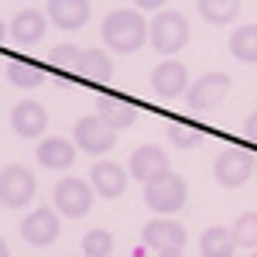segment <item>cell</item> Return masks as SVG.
I'll use <instances>...</instances> for the list:
<instances>
[{
	"mask_svg": "<svg viewBox=\"0 0 257 257\" xmlns=\"http://www.w3.org/2000/svg\"><path fill=\"white\" fill-rule=\"evenodd\" d=\"M151 89L165 99L185 93V89H189V72H185V65L175 62V59H165L161 65H155V72H151Z\"/></svg>",
	"mask_w": 257,
	"mask_h": 257,
	"instance_id": "10",
	"label": "cell"
},
{
	"mask_svg": "<svg viewBox=\"0 0 257 257\" xmlns=\"http://www.w3.org/2000/svg\"><path fill=\"white\" fill-rule=\"evenodd\" d=\"M110 250H113L110 230H89V233L82 237V254L86 257H110Z\"/></svg>",
	"mask_w": 257,
	"mask_h": 257,
	"instance_id": "25",
	"label": "cell"
},
{
	"mask_svg": "<svg viewBox=\"0 0 257 257\" xmlns=\"http://www.w3.org/2000/svg\"><path fill=\"white\" fill-rule=\"evenodd\" d=\"M11 127H14L18 138H38V134H45V127H48V113H45V106L35 103V99H21L18 106L11 110Z\"/></svg>",
	"mask_w": 257,
	"mask_h": 257,
	"instance_id": "12",
	"label": "cell"
},
{
	"mask_svg": "<svg viewBox=\"0 0 257 257\" xmlns=\"http://www.w3.org/2000/svg\"><path fill=\"white\" fill-rule=\"evenodd\" d=\"M213 175H216V182L223 189H240L247 178L254 175V158L247 151H240V148H226L216 158V165H213Z\"/></svg>",
	"mask_w": 257,
	"mask_h": 257,
	"instance_id": "8",
	"label": "cell"
},
{
	"mask_svg": "<svg viewBox=\"0 0 257 257\" xmlns=\"http://www.w3.org/2000/svg\"><path fill=\"white\" fill-rule=\"evenodd\" d=\"M148 38H151V45L158 48L161 55H175L178 48H185V41H189V21L182 18L178 11H158L151 18Z\"/></svg>",
	"mask_w": 257,
	"mask_h": 257,
	"instance_id": "3",
	"label": "cell"
},
{
	"mask_svg": "<svg viewBox=\"0 0 257 257\" xmlns=\"http://www.w3.org/2000/svg\"><path fill=\"white\" fill-rule=\"evenodd\" d=\"M72 144L86 151V155H106L117 144V131L106 123L103 117H82L72 131Z\"/></svg>",
	"mask_w": 257,
	"mask_h": 257,
	"instance_id": "7",
	"label": "cell"
},
{
	"mask_svg": "<svg viewBox=\"0 0 257 257\" xmlns=\"http://www.w3.org/2000/svg\"><path fill=\"white\" fill-rule=\"evenodd\" d=\"M7 79L18 89H38L41 82H45V72H41L38 65H28V62H11L7 65Z\"/></svg>",
	"mask_w": 257,
	"mask_h": 257,
	"instance_id": "23",
	"label": "cell"
},
{
	"mask_svg": "<svg viewBox=\"0 0 257 257\" xmlns=\"http://www.w3.org/2000/svg\"><path fill=\"white\" fill-rule=\"evenodd\" d=\"M96 117H103L113 131H123V127H131L138 120V110H134V103H127V99H120V96H99Z\"/></svg>",
	"mask_w": 257,
	"mask_h": 257,
	"instance_id": "18",
	"label": "cell"
},
{
	"mask_svg": "<svg viewBox=\"0 0 257 257\" xmlns=\"http://www.w3.org/2000/svg\"><path fill=\"white\" fill-rule=\"evenodd\" d=\"M185 196H189V185L175 172H165V175L144 182V202L155 213H178L185 206Z\"/></svg>",
	"mask_w": 257,
	"mask_h": 257,
	"instance_id": "2",
	"label": "cell"
},
{
	"mask_svg": "<svg viewBox=\"0 0 257 257\" xmlns=\"http://www.w3.org/2000/svg\"><path fill=\"white\" fill-rule=\"evenodd\" d=\"M99 35H103V41L113 52L127 55V52H138L141 45L148 41V21L141 18L138 11H110L103 18Z\"/></svg>",
	"mask_w": 257,
	"mask_h": 257,
	"instance_id": "1",
	"label": "cell"
},
{
	"mask_svg": "<svg viewBox=\"0 0 257 257\" xmlns=\"http://www.w3.org/2000/svg\"><path fill=\"white\" fill-rule=\"evenodd\" d=\"M0 257H11V250H7V243L0 240Z\"/></svg>",
	"mask_w": 257,
	"mask_h": 257,
	"instance_id": "31",
	"label": "cell"
},
{
	"mask_svg": "<svg viewBox=\"0 0 257 257\" xmlns=\"http://www.w3.org/2000/svg\"><path fill=\"white\" fill-rule=\"evenodd\" d=\"M168 141L175 148H182V151H189V148H196L199 141H202V131H192L185 123H168Z\"/></svg>",
	"mask_w": 257,
	"mask_h": 257,
	"instance_id": "26",
	"label": "cell"
},
{
	"mask_svg": "<svg viewBox=\"0 0 257 257\" xmlns=\"http://www.w3.org/2000/svg\"><path fill=\"white\" fill-rule=\"evenodd\" d=\"M134 4H138L141 11H161V7H165L168 0H134Z\"/></svg>",
	"mask_w": 257,
	"mask_h": 257,
	"instance_id": "29",
	"label": "cell"
},
{
	"mask_svg": "<svg viewBox=\"0 0 257 257\" xmlns=\"http://www.w3.org/2000/svg\"><path fill=\"white\" fill-rule=\"evenodd\" d=\"M76 72L93 86H110L113 82V62H110V55L103 48H82Z\"/></svg>",
	"mask_w": 257,
	"mask_h": 257,
	"instance_id": "16",
	"label": "cell"
},
{
	"mask_svg": "<svg viewBox=\"0 0 257 257\" xmlns=\"http://www.w3.org/2000/svg\"><path fill=\"white\" fill-rule=\"evenodd\" d=\"M35 155H38L41 168H48V172H65V168H72V161H76V144H69L65 138H45L38 148H35Z\"/></svg>",
	"mask_w": 257,
	"mask_h": 257,
	"instance_id": "15",
	"label": "cell"
},
{
	"mask_svg": "<svg viewBox=\"0 0 257 257\" xmlns=\"http://www.w3.org/2000/svg\"><path fill=\"white\" fill-rule=\"evenodd\" d=\"M35 189H38V182H35V175H31L24 165H7V168L0 172V202H4L7 209L28 206V202L35 199Z\"/></svg>",
	"mask_w": 257,
	"mask_h": 257,
	"instance_id": "5",
	"label": "cell"
},
{
	"mask_svg": "<svg viewBox=\"0 0 257 257\" xmlns=\"http://www.w3.org/2000/svg\"><path fill=\"white\" fill-rule=\"evenodd\" d=\"M93 206V185L86 178H62L55 185V213L65 219H79Z\"/></svg>",
	"mask_w": 257,
	"mask_h": 257,
	"instance_id": "6",
	"label": "cell"
},
{
	"mask_svg": "<svg viewBox=\"0 0 257 257\" xmlns=\"http://www.w3.org/2000/svg\"><path fill=\"white\" fill-rule=\"evenodd\" d=\"M158 257H182V250H165V254H158Z\"/></svg>",
	"mask_w": 257,
	"mask_h": 257,
	"instance_id": "30",
	"label": "cell"
},
{
	"mask_svg": "<svg viewBox=\"0 0 257 257\" xmlns=\"http://www.w3.org/2000/svg\"><path fill=\"white\" fill-rule=\"evenodd\" d=\"M233 233L226 230V226H209L202 240H199V250L202 257H233Z\"/></svg>",
	"mask_w": 257,
	"mask_h": 257,
	"instance_id": "21",
	"label": "cell"
},
{
	"mask_svg": "<svg viewBox=\"0 0 257 257\" xmlns=\"http://www.w3.org/2000/svg\"><path fill=\"white\" fill-rule=\"evenodd\" d=\"M230 55L237 62L257 65V24H243L230 35Z\"/></svg>",
	"mask_w": 257,
	"mask_h": 257,
	"instance_id": "20",
	"label": "cell"
},
{
	"mask_svg": "<svg viewBox=\"0 0 257 257\" xmlns=\"http://www.w3.org/2000/svg\"><path fill=\"white\" fill-rule=\"evenodd\" d=\"M21 237L31 247H48L59 240V213L55 209H38L21 223Z\"/></svg>",
	"mask_w": 257,
	"mask_h": 257,
	"instance_id": "9",
	"label": "cell"
},
{
	"mask_svg": "<svg viewBox=\"0 0 257 257\" xmlns=\"http://www.w3.org/2000/svg\"><path fill=\"white\" fill-rule=\"evenodd\" d=\"M141 237H144V243L151 250H158V254H165V250H182L185 247V230L178 226L175 219H151Z\"/></svg>",
	"mask_w": 257,
	"mask_h": 257,
	"instance_id": "13",
	"label": "cell"
},
{
	"mask_svg": "<svg viewBox=\"0 0 257 257\" xmlns=\"http://www.w3.org/2000/svg\"><path fill=\"white\" fill-rule=\"evenodd\" d=\"M7 38V24H4V21H0V41Z\"/></svg>",
	"mask_w": 257,
	"mask_h": 257,
	"instance_id": "32",
	"label": "cell"
},
{
	"mask_svg": "<svg viewBox=\"0 0 257 257\" xmlns=\"http://www.w3.org/2000/svg\"><path fill=\"white\" fill-rule=\"evenodd\" d=\"M89 185L103 199H120L123 189H127V172L120 168L117 161H96L93 172H89Z\"/></svg>",
	"mask_w": 257,
	"mask_h": 257,
	"instance_id": "14",
	"label": "cell"
},
{
	"mask_svg": "<svg viewBox=\"0 0 257 257\" xmlns=\"http://www.w3.org/2000/svg\"><path fill=\"white\" fill-rule=\"evenodd\" d=\"M243 134H247V141H254V144H257V110L247 117V123H243Z\"/></svg>",
	"mask_w": 257,
	"mask_h": 257,
	"instance_id": "28",
	"label": "cell"
},
{
	"mask_svg": "<svg viewBox=\"0 0 257 257\" xmlns=\"http://www.w3.org/2000/svg\"><path fill=\"white\" fill-rule=\"evenodd\" d=\"M230 89H233V82H230L226 72H206V76H199V79L185 89V106L196 110V113L216 110L219 103L230 96Z\"/></svg>",
	"mask_w": 257,
	"mask_h": 257,
	"instance_id": "4",
	"label": "cell"
},
{
	"mask_svg": "<svg viewBox=\"0 0 257 257\" xmlns=\"http://www.w3.org/2000/svg\"><path fill=\"white\" fill-rule=\"evenodd\" d=\"M199 14L209 24H230L240 14V0H199Z\"/></svg>",
	"mask_w": 257,
	"mask_h": 257,
	"instance_id": "22",
	"label": "cell"
},
{
	"mask_svg": "<svg viewBox=\"0 0 257 257\" xmlns=\"http://www.w3.org/2000/svg\"><path fill=\"white\" fill-rule=\"evenodd\" d=\"M250 257H257V250H254V254H250Z\"/></svg>",
	"mask_w": 257,
	"mask_h": 257,
	"instance_id": "33",
	"label": "cell"
},
{
	"mask_svg": "<svg viewBox=\"0 0 257 257\" xmlns=\"http://www.w3.org/2000/svg\"><path fill=\"white\" fill-rule=\"evenodd\" d=\"M79 55H82L79 45H55L52 55H48V62L59 65V69H76V65H79Z\"/></svg>",
	"mask_w": 257,
	"mask_h": 257,
	"instance_id": "27",
	"label": "cell"
},
{
	"mask_svg": "<svg viewBox=\"0 0 257 257\" xmlns=\"http://www.w3.org/2000/svg\"><path fill=\"white\" fill-rule=\"evenodd\" d=\"M165 172H172L168 168V155L155 148V144H144L138 148L134 155H131V165H127V175H134L138 182H151V178L165 175Z\"/></svg>",
	"mask_w": 257,
	"mask_h": 257,
	"instance_id": "11",
	"label": "cell"
},
{
	"mask_svg": "<svg viewBox=\"0 0 257 257\" xmlns=\"http://www.w3.org/2000/svg\"><path fill=\"white\" fill-rule=\"evenodd\" d=\"M233 243L237 247H250V250H257V213H243V216H237V223H233Z\"/></svg>",
	"mask_w": 257,
	"mask_h": 257,
	"instance_id": "24",
	"label": "cell"
},
{
	"mask_svg": "<svg viewBox=\"0 0 257 257\" xmlns=\"http://www.w3.org/2000/svg\"><path fill=\"white\" fill-rule=\"evenodd\" d=\"M48 18L62 31H76L89 21V0H48Z\"/></svg>",
	"mask_w": 257,
	"mask_h": 257,
	"instance_id": "17",
	"label": "cell"
},
{
	"mask_svg": "<svg viewBox=\"0 0 257 257\" xmlns=\"http://www.w3.org/2000/svg\"><path fill=\"white\" fill-rule=\"evenodd\" d=\"M45 28H48V21L41 11H18V18L11 21V35L21 45H35L38 38H45Z\"/></svg>",
	"mask_w": 257,
	"mask_h": 257,
	"instance_id": "19",
	"label": "cell"
}]
</instances>
